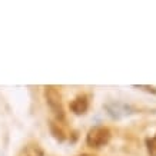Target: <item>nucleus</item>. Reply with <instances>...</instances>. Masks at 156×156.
I'll return each instance as SVG.
<instances>
[{
  "instance_id": "6",
  "label": "nucleus",
  "mask_w": 156,
  "mask_h": 156,
  "mask_svg": "<svg viewBox=\"0 0 156 156\" xmlns=\"http://www.w3.org/2000/svg\"><path fill=\"white\" fill-rule=\"evenodd\" d=\"M146 151L149 156H156V135L146 139Z\"/></svg>"
},
{
  "instance_id": "7",
  "label": "nucleus",
  "mask_w": 156,
  "mask_h": 156,
  "mask_svg": "<svg viewBox=\"0 0 156 156\" xmlns=\"http://www.w3.org/2000/svg\"><path fill=\"white\" fill-rule=\"evenodd\" d=\"M77 156H93V155H90V153H82V155H77Z\"/></svg>"
},
{
  "instance_id": "2",
  "label": "nucleus",
  "mask_w": 156,
  "mask_h": 156,
  "mask_svg": "<svg viewBox=\"0 0 156 156\" xmlns=\"http://www.w3.org/2000/svg\"><path fill=\"white\" fill-rule=\"evenodd\" d=\"M112 137V132L108 126L105 125H98L90 129L86 135V145L92 149H100L106 146Z\"/></svg>"
},
{
  "instance_id": "1",
  "label": "nucleus",
  "mask_w": 156,
  "mask_h": 156,
  "mask_svg": "<svg viewBox=\"0 0 156 156\" xmlns=\"http://www.w3.org/2000/svg\"><path fill=\"white\" fill-rule=\"evenodd\" d=\"M43 95L46 99L49 109L53 112L55 118L57 122H63L65 120V109H63V102H62L60 90L57 86H44Z\"/></svg>"
},
{
  "instance_id": "4",
  "label": "nucleus",
  "mask_w": 156,
  "mask_h": 156,
  "mask_svg": "<svg viewBox=\"0 0 156 156\" xmlns=\"http://www.w3.org/2000/svg\"><path fill=\"white\" fill-rule=\"evenodd\" d=\"M16 156H44V151L42 149V146L36 142H29L26 143Z\"/></svg>"
},
{
  "instance_id": "5",
  "label": "nucleus",
  "mask_w": 156,
  "mask_h": 156,
  "mask_svg": "<svg viewBox=\"0 0 156 156\" xmlns=\"http://www.w3.org/2000/svg\"><path fill=\"white\" fill-rule=\"evenodd\" d=\"M50 129H52L53 135H55V137H57L59 140H63L65 139V132H63V129H62V122H57V120H55V122H52V125H50Z\"/></svg>"
},
{
  "instance_id": "3",
  "label": "nucleus",
  "mask_w": 156,
  "mask_h": 156,
  "mask_svg": "<svg viewBox=\"0 0 156 156\" xmlns=\"http://www.w3.org/2000/svg\"><path fill=\"white\" fill-rule=\"evenodd\" d=\"M89 96L82 93V95H77L75 99L70 102V110L75 115H85L89 109Z\"/></svg>"
}]
</instances>
